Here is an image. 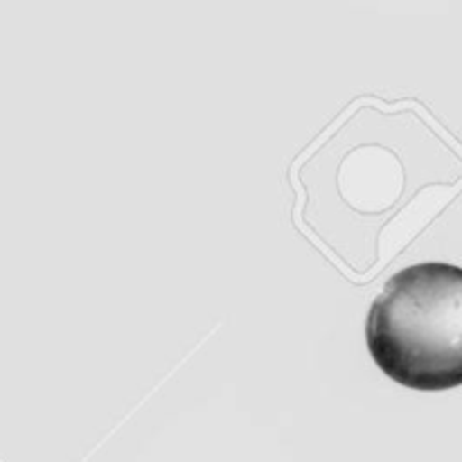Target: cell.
I'll return each mask as SVG.
<instances>
[{"mask_svg":"<svg viewBox=\"0 0 462 462\" xmlns=\"http://www.w3.org/2000/svg\"><path fill=\"white\" fill-rule=\"evenodd\" d=\"M383 374L424 393L462 386V269L424 262L393 275L365 320Z\"/></svg>","mask_w":462,"mask_h":462,"instance_id":"cell-1","label":"cell"}]
</instances>
